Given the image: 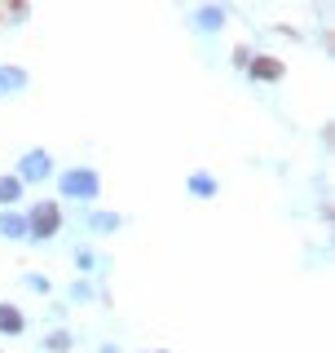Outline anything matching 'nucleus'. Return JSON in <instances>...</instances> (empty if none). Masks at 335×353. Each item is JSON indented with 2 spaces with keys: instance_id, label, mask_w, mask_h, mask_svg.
I'll list each match as a JSON object with an SVG mask.
<instances>
[{
  "instance_id": "f257e3e1",
  "label": "nucleus",
  "mask_w": 335,
  "mask_h": 353,
  "mask_svg": "<svg viewBox=\"0 0 335 353\" xmlns=\"http://www.w3.org/2000/svg\"><path fill=\"white\" fill-rule=\"evenodd\" d=\"M58 190L62 199H97V190H102V181H97V172L93 168H71V172H62L58 176Z\"/></svg>"
},
{
  "instance_id": "f03ea898",
  "label": "nucleus",
  "mask_w": 335,
  "mask_h": 353,
  "mask_svg": "<svg viewBox=\"0 0 335 353\" xmlns=\"http://www.w3.org/2000/svg\"><path fill=\"white\" fill-rule=\"evenodd\" d=\"M58 230H62V208H58V203H49V199H44V203L31 208V216H27V234L36 239V243L53 239Z\"/></svg>"
},
{
  "instance_id": "7ed1b4c3",
  "label": "nucleus",
  "mask_w": 335,
  "mask_h": 353,
  "mask_svg": "<svg viewBox=\"0 0 335 353\" xmlns=\"http://www.w3.org/2000/svg\"><path fill=\"white\" fill-rule=\"evenodd\" d=\"M53 172V154L49 150H27L18 159V181L27 185V181H44V176Z\"/></svg>"
},
{
  "instance_id": "20e7f679",
  "label": "nucleus",
  "mask_w": 335,
  "mask_h": 353,
  "mask_svg": "<svg viewBox=\"0 0 335 353\" xmlns=\"http://www.w3.org/2000/svg\"><path fill=\"white\" fill-rule=\"evenodd\" d=\"M247 71H252V80L274 84V80H283V75H287V66H283V58H274V53H256V58L247 62Z\"/></svg>"
},
{
  "instance_id": "39448f33",
  "label": "nucleus",
  "mask_w": 335,
  "mask_h": 353,
  "mask_svg": "<svg viewBox=\"0 0 335 353\" xmlns=\"http://www.w3.org/2000/svg\"><path fill=\"white\" fill-rule=\"evenodd\" d=\"M22 327H27V314L18 305L0 301V336H22Z\"/></svg>"
},
{
  "instance_id": "423d86ee",
  "label": "nucleus",
  "mask_w": 335,
  "mask_h": 353,
  "mask_svg": "<svg viewBox=\"0 0 335 353\" xmlns=\"http://www.w3.org/2000/svg\"><path fill=\"white\" fill-rule=\"evenodd\" d=\"M0 234H5V239H27V216L14 212V208L0 212Z\"/></svg>"
},
{
  "instance_id": "0eeeda50",
  "label": "nucleus",
  "mask_w": 335,
  "mask_h": 353,
  "mask_svg": "<svg viewBox=\"0 0 335 353\" xmlns=\"http://www.w3.org/2000/svg\"><path fill=\"white\" fill-rule=\"evenodd\" d=\"M185 190L194 194V199H212V194H216V176H212V172H190Z\"/></svg>"
},
{
  "instance_id": "6e6552de",
  "label": "nucleus",
  "mask_w": 335,
  "mask_h": 353,
  "mask_svg": "<svg viewBox=\"0 0 335 353\" xmlns=\"http://www.w3.org/2000/svg\"><path fill=\"white\" fill-rule=\"evenodd\" d=\"M18 199H22V181H18V176H0V208L9 212Z\"/></svg>"
},
{
  "instance_id": "1a4fd4ad",
  "label": "nucleus",
  "mask_w": 335,
  "mask_h": 353,
  "mask_svg": "<svg viewBox=\"0 0 335 353\" xmlns=\"http://www.w3.org/2000/svg\"><path fill=\"white\" fill-rule=\"evenodd\" d=\"M22 84H27V75H22L18 66H0V97H5V93H18Z\"/></svg>"
},
{
  "instance_id": "9d476101",
  "label": "nucleus",
  "mask_w": 335,
  "mask_h": 353,
  "mask_svg": "<svg viewBox=\"0 0 335 353\" xmlns=\"http://www.w3.org/2000/svg\"><path fill=\"white\" fill-rule=\"evenodd\" d=\"M221 22H225V9H216V5H207V9H199V27L203 31H216Z\"/></svg>"
},
{
  "instance_id": "9b49d317",
  "label": "nucleus",
  "mask_w": 335,
  "mask_h": 353,
  "mask_svg": "<svg viewBox=\"0 0 335 353\" xmlns=\"http://www.w3.org/2000/svg\"><path fill=\"white\" fill-rule=\"evenodd\" d=\"M88 225L106 234V230H119V216H115V212H88Z\"/></svg>"
},
{
  "instance_id": "f8f14e48",
  "label": "nucleus",
  "mask_w": 335,
  "mask_h": 353,
  "mask_svg": "<svg viewBox=\"0 0 335 353\" xmlns=\"http://www.w3.org/2000/svg\"><path fill=\"white\" fill-rule=\"evenodd\" d=\"M44 349H49V353H66V349H71V331H53V336H44Z\"/></svg>"
},
{
  "instance_id": "ddd939ff",
  "label": "nucleus",
  "mask_w": 335,
  "mask_h": 353,
  "mask_svg": "<svg viewBox=\"0 0 335 353\" xmlns=\"http://www.w3.org/2000/svg\"><path fill=\"white\" fill-rule=\"evenodd\" d=\"M27 287L31 292H49V279H44V274H27Z\"/></svg>"
},
{
  "instance_id": "4468645a",
  "label": "nucleus",
  "mask_w": 335,
  "mask_h": 353,
  "mask_svg": "<svg viewBox=\"0 0 335 353\" xmlns=\"http://www.w3.org/2000/svg\"><path fill=\"white\" fill-rule=\"evenodd\" d=\"M234 62H238V66H247V62H252V49H243V44H238V49H234Z\"/></svg>"
},
{
  "instance_id": "2eb2a0df",
  "label": "nucleus",
  "mask_w": 335,
  "mask_h": 353,
  "mask_svg": "<svg viewBox=\"0 0 335 353\" xmlns=\"http://www.w3.org/2000/svg\"><path fill=\"white\" fill-rule=\"evenodd\" d=\"M154 353H163V349H154Z\"/></svg>"
}]
</instances>
